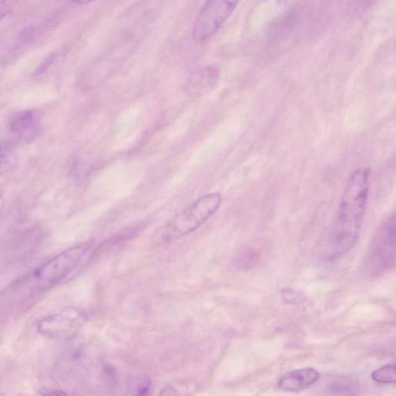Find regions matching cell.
<instances>
[{"label": "cell", "mask_w": 396, "mask_h": 396, "mask_svg": "<svg viewBox=\"0 0 396 396\" xmlns=\"http://www.w3.org/2000/svg\"><path fill=\"white\" fill-rule=\"evenodd\" d=\"M371 170L358 168L348 179L331 232L329 258L344 256L357 242L370 195Z\"/></svg>", "instance_id": "obj_1"}, {"label": "cell", "mask_w": 396, "mask_h": 396, "mask_svg": "<svg viewBox=\"0 0 396 396\" xmlns=\"http://www.w3.org/2000/svg\"><path fill=\"white\" fill-rule=\"evenodd\" d=\"M222 201V195L216 192L198 198L157 230L154 242L165 245L192 233L217 213Z\"/></svg>", "instance_id": "obj_2"}, {"label": "cell", "mask_w": 396, "mask_h": 396, "mask_svg": "<svg viewBox=\"0 0 396 396\" xmlns=\"http://www.w3.org/2000/svg\"><path fill=\"white\" fill-rule=\"evenodd\" d=\"M91 249L90 243H81L68 249L39 266L31 276L19 282L17 290L27 295L53 288L71 274Z\"/></svg>", "instance_id": "obj_3"}, {"label": "cell", "mask_w": 396, "mask_h": 396, "mask_svg": "<svg viewBox=\"0 0 396 396\" xmlns=\"http://www.w3.org/2000/svg\"><path fill=\"white\" fill-rule=\"evenodd\" d=\"M396 252V217L389 215L380 225L365 258V269L372 277L386 274L394 269Z\"/></svg>", "instance_id": "obj_4"}, {"label": "cell", "mask_w": 396, "mask_h": 396, "mask_svg": "<svg viewBox=\"0 0 396 396\" xmlns=\"http://www.w3.org/2000/svg\"><path fill=\"white\" fill-rule=\"evenodd\" d=\"M86 313L77 306H69L40 320L38 330L43 336L53 340L73 338L83 326Z\"/></svg>", "instance_id": "obj_5"}, {"label": "cell", "mask_w": 396, "mask_h": 396, "mask_svg": "<svg viewBox=\"0 0 396 396\" xmlns=\"http://www.w3.org/2000/svg\"><path fill=\"white\" fill-rule=\"evenodd\" d=\"M238 2L228 0L209 1L198 15L192 31L197 42H203L220 28L236 10Z\"/></svg>", "instance_id": "obj_6"}, {"label": "cell", "mask_w": 396, "mask_h": 396, "mask_svg": "<svg viewBox=\"0 0 396 396\" xmlns=\"http://www.w3.org/2000/svg\"><path fill=\"white\" fill-rule=\"evenodd\" d=\"M40 115L35 110L19 111L13 115L9 128L17 138L25 141L31 140L40 129Z\"/></svg>", "instance_id": "obj_7"}, {"label": "cell", "mask_w": 396, "mask_h": 396, "mask_svg": "<svg viewBox=\"0 0 396 396\" xmlns=\"http://www.w3.org/2000/svg\"><path fill=\"white\" fill-rule=\"evenodd\" d=\"M320 374L314 368H306L292 371L279 379L278 386L282 390L289 393H299L317 383Z\"/></svg>", "instance_id": "obj_8"}, {"label": "cell", "mask_w": 396, "mask_h": 396, "mask_svg": "<svg viewBox=\"0 0 396 396\" xmlns=\"http://www.w3.org/2000/svg\"><path fill=\"white\" fill-rule=\"evenodd\" d=\"M220 76V68L208 66L197 70L188 81L187 91L190 94L201 95L213 88Z\"/></svg>", "instance_id": "obj_9"}, {"label": "cell", "mask_w": 396, "mask_h": 396, "mask_svg": "<svg viewBox=\"0 0 396 396\" xmlns=\"http://www.w3.org/2000/svg\"><path fill=\"white\" fill-rule=\"evenodd\" d=\"M16 156L12 148L0 140V174H8L16 166Z\"/></svg>", "instance_id": "obj_10"}, {"label": "cell", "mask_w": 396, "mask_h": 396, "mask_svg": "<svg viewBox=\"0 0 396 396\" xmlns=\"http://www.w3.org/2000/svg\"><path fill=\"white\" fill-rule=\"evenodd\" d=\"M372 379L379 383H395L396 381L395 366L387 365L378 368L372 373Z\"/></svg>", "instance_id": "obj_11"}, {"label": "cell", "mask_w": 396, "mask_h": 396, "mask_svg": "<svg viewBox=\"0 0 396 396\" xmlns=\"http://www.w3.org/2000/svg\"><path fill=\"white\" fill-rule=\"evenodd\" d=\"M149 391V381L147 379L142 380L139 385L135 388L133 396H148Z\"/></svg>", "instance_id": "obj_12"}, {"label": "cell", "mask_w": 396, "mask_h": 396, "mask_svg": "<svg viewBox=\"0 0 396 396\" xmlns=\"http://www.w3.org/2000/svg\"><path fill=\"white\" fill-rule=\"evenodd\" d=\"M40 393L42 395V396H68L63 391L47 387H42L40 388Z\"/></svg>", "instance_id": "obj_13"}, {"label": "cell", "mask_w": 396, "mask_h": 396, "mask_svg": "<svg viewBox=\"0 0 396 396\" xmlns=\"http://www.w3.org/2000/svg\"><path fill=\"white\" fill-rule=\"evenodd\" d=\"M13 10V6L9 2L0 1V20L9 15Z\"/></svg>", "instance_id": "obj_14"}, {"label": "cell", "mask_w": 396, "mask_h": 396, "mask_svg": "<svg viewBox=\"0 0 396 396\" xmlns=\"http://www.w3.org/2000/svg\"><path fill=\"white\" fill-rule=\"evenodd\" d=\"M160 396H176V393L174 388L167 386L163 389Z\"/></svg>", "instance_id": "obj_15"}, {"label": "cell", "mask_w": 396, "mask_h": 396, "mask_svg": "<svg viewBox=\"0 0 396 396\" xmlns=\"http://www.w3.org/2000/svg\"><path fill=\"white\" fill-rule=\"evenodd\" d=\"M4 47L1 44L0 45V60H1V58L3 57V51H4Z\"/></svg>", "instance_id": "obj_16"}]
</instances>
